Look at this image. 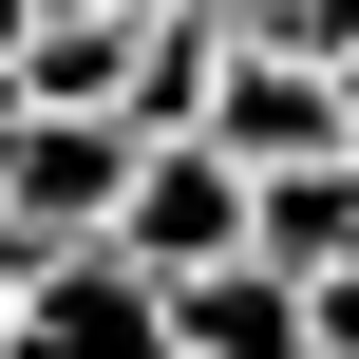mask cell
<instances>
[{
    "mask_svg": "<svg viewBox=\"0 0 359 359\" xmlns=\"http://www.w3.org/2000/svg\"><path fill=\"white\" fill-rule=\"evenodd\" d=\"M133 284H189V265H227L246 246V170L208 151V133H133V170H114V227H95Z\"/></svg>",
    "mask_w": 359,
    "mask_h": 359,
    "instance_id": "obj_1",
    "label": "cell"
},
{
    "mask_svg": "<svg viewBox=\"0 0 359 359\" xmlns=\"http://www.w3.org/2000/svg\"><path fill=\"white\" fill-rule=\"evenodd\" d=\"M114 170H133L114 114H19V95H0V265L95 246V227H114Z\"/></svg>",
    "mask_w": 359,
    "mask_h": 359,
    "instance_id": "obj_2",
    "label": "cell"
},
{
    "mask_svg": "<svg viewBox=\"0 0 359 359\" xmlns=\"http://www.w3.org/2000/svg\"><path fill=\"white\" fill-rule=\"evenodd\" d=\"M0 359H189V341H170V303H151L114 246H57V265H19Z\"/></svg>",
    "mask_w": 359,
    "mask_h": 359,
    "instance_id": "obj_3",
    "label": "cell"
},
{
    "mask_svg": "<svg viewBox=\"0 0 359 359\" xmlns=\"http://www.w3.org/2000/svg\"><path fill=\"white\" fill-rule=\"evenodd\" d=\"M208 151H227V170L341 151V76H322V57H284V38H227V76H208Z\"/></svg>",
    "mask_w": 359,
    "mask_h": 359,
    "instance_id": "obj_4",
    "label": "cell"
},
{
    "mask_svg": "<svg viewBox=\"0 0 359 359\" xmlns=\"http://www.w3.org/2000/svg\"><path fill=\"white\" fill-rule=\"evenodd\" d=\"M151 303H170L189 359H303V284H284L265 246H227V265H189V284H151Z\"/></svg>",
    "mask_w": 359,
    "mask_h": 359,
    "instance_id": "obj_5",
    "label": "cell"
},
{
    "mask_svg": "<svg viewBox=\"0 0 359 359\" xmlns=\"http://www.w3.org/2000/svg\"><path fill=\"white\" fill-rule=\"evenodd\" d=\"M246 246L303 284V265H359V151H284V170H246Z\"/></svg>",
    "mask_w": 359,
    "mask_h": 359,
    "instance_id": "obj_6",
    "label": "cell"
},
{
    "mask_svg": "<svg viewBox=\"0 0 359 359\" xmlns=\"http://www.w3.org/2000/svg\"><path fill=\"white\" fill-rule=\"evenodd\" d=\"M303 359H359V265H303Z\"/></svg>",
    "mask_w": 359,
    "mask_h": 359,
    "instance_id": "obj_7",
    "label": "cell"
},
{
    "mask_svg": "<svg viewBox=\"0 0 359 359\" xmlns=\"http://www.w3.org/2000/svg\"><path fill=\"white\" fill-rule=\"evenodd\" d=\"M322 76H341V151H359V38H341V57H322Z\"/></svg>",
    "mask_w": 359,
    "mask_h": 359,
    "instance_id": "obj_8",
    "label": "cell"
},
{
    "mask_svg": "<svg viewBox=\"0 0 359 359\" xmlns=\"http://www.w3.org/2000/svg\"><path fill=\"white\" fill-rule=\"evenodd\" d=\"M76 19H170V0H76Z\"/></svg>",
    "mask_w": 359,
    "mask_h": 359,
    "instance_id": "obj_9",
    "label": "cell"
},
{
    "mask_svg": "<svg viewBox=\"0 0 359 359\" xmlns=\"http://www.w3.org/2000/svg\"><path fill=\"white\" fill-rule=\"evenodd\" d=\"M19 19H38V0H0V57H19Z\"/></svg>",
    "mask_w": 359,
    "mask_h": 359,
    "instance_id": "obj_10",
    "label": "cell"
},
{
    "mask_svg": "<svg viewBox=\"0 0 359 359\" xmlns=\"http://www.w3.org/2000/svg\"><path fill=\"white\" fill-rule=\"evenodd\" d=\"M0 303H19V265H0Z\"/></svg>",
    "mask_w": 359,
    "mask_h": 359,
    "instance_id": "obj_11",
    "label": "cell"
}]
</instances>
